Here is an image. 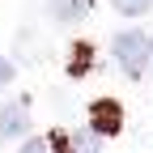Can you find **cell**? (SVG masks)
Returning a JSON list of instances; mask_svg holds the SVG:
<instances>
[{"mask_svg": "<svg viewBox=\"0 0 153 153\" xmlns=\"http://www.w3.org/2000/svg\"><path fill=\"white\" fill-rule=\"evenodd\" d=\"M13 72H17V68H13V60H0V89L13 81Z\"/></svg>", "mask_w": 153, "mask_h": 153, "instance_id": "obj_8", "label": "cell"}, {"mask_svg": "<svg viewBox=\"0 0 153 153\" xmlns=\"http://www.w3.org/2000/svg\"><path fill=\"white\" fill-rule=\"evenodd\" d=\"M89 68V47H76V64H72V72H85Z\"/></svg>", "mask_w": 153, "mask_h": 153, "instance_id": "obj_9", "label": "cell"}, {"mask_svg": "<svg viewBox=\"0 0 153 153\" xmlns=\"http://www.w3.org/2000/svg\"><path fill=\"white\" fill-rule=\"evenodd\" d=\"M64 145H68V153H98V136L94 132H68Z\"/></svg>", "mask_w": 153, "mask_h": 153, "instance_id": "obj_5", "label": "cell"}, {"mask_svg": "<svg viewBox=\"0 0 153 153\" xmlns=\"http://www.w3.org/2000/svg\"><path fill=\"white\" fill-rule=\"evenodd\" d=\"M111 55L119 60V68H123L128 76H140V72L153 64V43H149L145 30H123V34L111 38Z\"/></svg>", "mask_w": 153, "mask_h": 153, "instance_id": "obj_1", "label": "cell"}, {"mask_svg": "<svg viewBox=\"0 0 153 153\" xmlns=\"http://www.w3.org/2000/svg\"><path fill=\"white\" fill-rule=\"evenodd\" d=\"M17 153H47V140H38V136H30L22 149H17Z\"/></svg>", "mask_w": 153, "mask_h": 153, "instance_id": "obj_7", "label": "cell"}, {"mask_svg": "<svg viewBox=\"0 0 153 153\" xmlns=\"http://www.w3.org/2000/svg\"><path fill=\"white\" fill-rule=\"evenodd\" d=\"M89 132L94 136H115V132H123V106L115 98H98L89 106Z\"/></svg>", "mask_w": 153, "mask_h": 153, "instance_id": "obj_2", "label": "cell"}, {"mask_svg": "<svg viewBox=\"0 0 153 153\" xmlns=\"http://www.w3.org/2000/svg\"><path fill=\"white\" fill-rule=\"evenodd\" d=\"M115 9H119L123 17H145L149 9H153V0H111Z\"/></svg>", "mask_w": 153, "mask_h": 153, "instance_id": "obj_6", "label": "cell"}, {"mask_svg": "<svg viewBox=\"0 0 153 153\" xmlns=\"http://www.w3.org/2000/svg\"><path fill=\"white\" fill-rule=\"evenodd\" d=\"M22 132H30V106L26 102L0 106V140H13V136H22Z\"/></svg>", "mask_w": 153, "mask_h": 153, "instance_id": "obj_3", "label": "cell"}, {"mask_svg": "<svg viewBox=\"0 0 153 153\" xmlns=\"http://www.w3.org/2000/svg\"><path fill=\"white\" fill-rule=\"evenodd\" d=\"M89 13V0H51V17L55 22H81Z\"/></svg>", "mask_w": 153, "mask_h": 153, "instance_id": "obj_4", "label": "cell"}]
</instances>
